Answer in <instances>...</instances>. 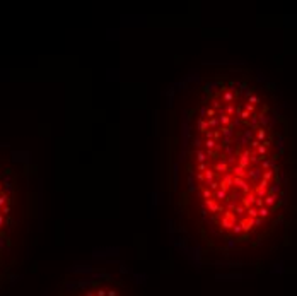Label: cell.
<instances>
[{
	"mask_svg": "<svg viewBox=\"0 0 297 296\" xmlns=\"http://www.w3.org/2000/svg\"><path fill=\"white\" fill-rule=\"evenodd\" d=\"M200 93L188 111L183 199L219 238L261 240L285 202L287 120L248 75H217Z\"/></svg>",
	"mask_w": 297,
	"mask_h": 296,
	"instance_id": "6da1fadb",
	"label": "cell"
}]
</instances>
